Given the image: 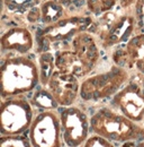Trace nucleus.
<instances>
[{"label": "nucleus", "instance_id": "nucleus-1", "mask_svg": "<svg viewBox=\"0 0 144 147\" xmlns=\"http://www.w3.org/2000/svg\"><path fill=\"white\" fill-rule=\"evenodd\" d=\"M54 55L57 70L83 78L96 68L100 50L97 38L86 31L73 37L70 47L59 49Z\"/></svg>", "mask_w": 144, "mask_h": 147}, {"label": "nucleus", "instance_id": "nucleus-2", "mask_svg": "<svg viewBox=\"0 0 144 147\" xmlns=\"http://www.w3.org/2000/svg\"><path fill=\"white\" fill-rule=\"evenodd\" d=\"M0 80L2 98L32 92L39 83L38 65L26 55H2Z\"/></svg>", "mask_w": 144, "mask_h": 147}, {"label": "nucleus", "instance_id": "nucleus-3", "mask_svg": "<svg viewBox=\"0 0 144 147\" xmlns=\"http://www.w3.org/2000/svg\"><path fill=\"white\" fill-rule=\"evenodd\" d=\"M91 134L104 137L113 143L144 140V127L126 118L115 109L104 107L90 118Z\"/></svg>", "mask_w": 144, "mask_h": 147}, {"label": "nucleus", "instance_id": "nucleus-4", "mask_svg": "<svg viewBox=\"0 0 144 147\" xmlns=\"http://www.w3.org/2000/svg\"><path fill=\"white\" fill-rule=\"evenodd\" d=\"M137 31L135 15L108 11L98 18L95 34L98 43L105 48H115L126 43Z\"/></svg>", "mask_w": 144, "mask_h": 147}, {"label": "nucleus", "instance_id": "nucleus-5", "mask_svg": "<svg viewBox=\"0 0 144 147\" xmlns=\"http://www.w3.org/2000/svg\"><path fill=\"white\" fill-rule=\"evenodd\" d=\"M129 71L116 65L101 74L92 75L81 83L80 97L86 102H98L119 92L129 78Z\"/></svg>", "mask_w": 144, "mask_h": 147}, {"label": "nucleus", "instance_id": "nucleus-6", "mask_svg": "<svg viewBox=\"0 0 144 147\" xmlns=\"http://www.w3.org/2000/svg\"><path fill=\"white\" fill-rule=\"evenodd\" d=\"M34 118L33 105L24 95L2 98L0 112L1 136L24 135L29 130Z\"/></svg>", "mask_w": 144, "mask_h": 147}, {"label": "nucleus", "instance_id": "nucleus-7", "mask_svg": "<svg viewBox=\"0 0 144 147\" xmlns=\"http://www.w3.org/2000/svg\"><path fill=\"white\" fill-rule=\"evenodd\" d=\"M91 24L92 20L88 17H68L46 26L37 34V51L41 53L50 51L53 44L67 42L78 34L88 31Z\"/></svg>", "mask_w": 144, "mask_h": 147}, {"label": "nucleus", "instance_id": "nucleus-8", "mask_svg": "<svg viewBox=\"0 0 144 147\" xmlns=\"http://www.w3.org/2000/svg\"><path fill=\"white\" fill-rule=\"evenodd\" d=\"M33 147H62L63 138L59 112L55 110L38 112L28 130Z\"/></svg>", "mask_w": 144, "mask_h": 147}, {"label": "nucleus", "instance_id": "nucleus-9", "mask_svg": "<svg viewBox=\"0 0 144 147\" xmlns=\"http://www.w3.org/2000/svg\"><path fill=\"white\" fill-rule=\"evenodd\" d=\"M61 131L64 145L68 147H82L89 138L90 119L86 112L78 107H65L59 110Z\"/></svg>", "mask_w": 144, "mask_h": 147}, {"label": "nucleus", "instance_id": "nucleus-10", "mask_svg": "<svg viewBox=\"0 0 144 147\" xmlns=\"http://www.w3.org/2000/svg\"><path fill=\"white\" fill-rule=\"evenodd\" d=\"M115 110L144 127V86L132 80L117 92L111 100Z\"/></svg>", "mask_w": 144, "mask_h": 147}, {"label": "nucleus", "instance_id": "nucleus-11", "mask_svg": "<svg viewBox=\"0 0 144 147\" xmlns=\"http://www.w3.org/2000/svg\"><path fill=\"white\" fill-rule=\"evenodd\" d=\"M111 58L116 66L144 75V33H136L126 43L115 47Z\"/></svg>", "mask_w": 144, "mask_h": 147}, {"label": "nucleus", "instance_id": "nucleus-12", "mask_svg": "<svg viewBox=\"0 0 144 147\" xmlns=\"http://www.w3.org/2000/svg\"><path fill=\"white\" fill-rule=\"evenodd\" d=\"M80 87L81 84L77 76L62 73L57 69L51 76L46 85V88L61 108L71 107L74 104L75 100L80 95Z\"/></svg>", "mask_w": 144, "mask_h": 147}, {"label": "nucleus", "instance_id": "nucleus-13", "mask_svg": "<svg viewBox=\"0 0 144 147\" xmlns=\"http://www.w3.org/2000/svg\"><path fill=\"white\" fill-rule=\"evenodd\" d=\"M35 41L31 31L26 27H11L7 30L0 40L2 55H25L34 48Z\"/></svg>", "mask_w": 144, "mask_h": 147}, {"label": "nucleus", "instance_id": "nucleus-14", "mask_svg": "<svg viewBox=\"0 0 144 147\" xmlns=\"http://www.w3.org/2000/svg\"><path fill=\"white\" fill-rule=\"evenodd\" d=\"M41 18L42 22L49 26L61 20L64 15L63 5L57 0H47L42 3L41 8Z\"/></svg>", "mask_w": 144, "mask_h": 147}, {"label": "nucleus", "instance_id": "nucleus-15", "mask_svg": "<svg viewBox=\"0 0 144 147\" xmlns=\"http://www.w3.org/2000/svg\"><path fill=\"white\" fill-rule=\"evenodd\" d=\"M38 70H39V83L43 87H46L51 76L56 70L55 66V55L51 51L42 52L38 57Z\"/></svg>", "mask_w": 144, "mask_h": 147}, {"label": "nucleus", "instance_id": "nucleus-16", "mask_svg": "<svg viewBox=\"0 0 144 147\" xmlns=\"http://www.w3.org/2000/svg\"><path fill=\"white\" fill-rule=\"evenodd\" d=\"M31 103H32L33 108H36L39 112L55 110L59 107L56 101L52 96V94L46 87L36 91L31 100Z\"/></svg>", "mask_w": 144, "mask_h": 147}, {"label": "nucleus", "instance_id": "nucleus-17", "mask_svg": "<svg viewBox=\"0 0 144 147\" xmlns=\"http://www.w3.org/2000/svg\"><path fill=\"white\" fill-rule=\"evenodd\" d=\"M0 147H33L28 136L3 135L0 138Z\"/></svg>", "mask_w": 144, "mask_h": 147}, {"label": "nucleus", "instance_id": "nucleus-18", "mask_svg": "<svg viewBox=\"0 0 144 147\" xmlns=\"http://www.w3.org/2000/svg\"><path fill=\"white\" fill-rule=\"evenodd\" d=\"M119 0H87V7L95 15H103L113 10Z\"/></svg>", "mask_w": 144, "mask_h": 147}, {"label": "nucleus", "instance_id": "nucleus-19", "mask_svg": "<svg viewBox=\"0 0 144 147\" xmlns=\"http://www.w3.org/2000/svg\"><path fill=\"white\" fill-rule=\"evenodd\" d=\"M82 147H116L115 144L110 140H108L104 137H100L98 135L92 134L89 138L86 140Z\"/></svg>", "mask_w": 144, "mask_h": 147}, {"label": "nucleus", "instance_id": "nucleus-20", "mask_svg": "<svg viewBox=\"0 0 144 147\" xmlns=\"http://www.w3.org/2000/svg\"><path fill=\"white\" fill-rule=\"evenodd\" d=\"M134 9V15L137 25V33H144V0H136Z\"/></svg>", "mask_w": 144, "mask_h": 147}, {"label": "nucleus", "instance_id": "nucleus-21", "mask_svg": "<svg viewBox=\"0 0 144 147\" xmlns=\"http://www.w3.org/2000/svg\"><path fill=\"white\" fill-rule=\"evenodd\" d=\"M41 0H3L9 8L13 9H27L36 6Z\"/></svg>", "mask_w": 144, "mask_h": 147}, {"label": "nucleus", "instance_id": "nucleus-22", "mask_svg": "<svg viewBox=\"0 0 144 147\" xmlns=\"http://www.w3.org/2000/svg\"><path fill=\"white\" fill-rule=\"evenodd\" d=\"M136 0H121V7L123 9H129L131 7H134Z\"/></svg>", "mask_w": 144, "mask_h": 147}, {"label": "nucleus", "instance_id": "nucleus-23", "mask_svg": "<svg viewBox=\"0 0 144 147\" xmlns=\"http://www.w3.org/2000/svg\"><path fill=\"white\" fill-rule=\"evenodd\" d=\"M121 147H144V140L142 142H127L122 144Z\"/></svg>", "mask_w": 144, "mask_h": 147}, {"label": "nucleus", "instance_id": "nucleus-24", "mask_svg": "<svg viewBox=\"0 0 144 147\" xmlns=\"http://www.w3.org/2000/svg\"><path fill=\"white\" fill-rule=\"evenodd\" d=\"M59 1H60V2H61V3H62V2H63V0H59ZM67 1H71V0H67Z\"/></svg>", "mask_w": 144, "mask_h": 147}]
</instances>
